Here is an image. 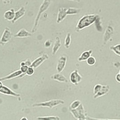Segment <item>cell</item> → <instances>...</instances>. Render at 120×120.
Masks as SVG:
<instances>
[{
  "label": "cell",
  "instance_id": "1",
  "mask_svg": "<svg viewBox=\"0 0 120 120\" xmlns=\"http://www.w3.org/2000/svg\"><path fill=\"white\" fill-rule=\"evenodd\" d=\"M99 16L97 14H89L83 16L80 18L76 26V31L79 32L85 29L94 23L95 20Z\"/></svg>",
  "mask_w": 120,
  "mask_h": 120
},
{
  "label": "cell",
  "instance_id": "2",
  "mask_svg": "<svg viewBox=\"0 0 120 120\" xmlns=\"http://www.w3.org/2000/svg\"><path fill=\"white\" fill-rule=\"evenodd\" d=\"M51 3V0H43L42 4L39 8L38 14L34 20V26L32 29L31 32L32 33H35L38 30L39 21L42 15L44 12L48 10Z\"/></svg>",
  "mask_w": 120,
  "mask_h": 120
},
{
  "label": "cell",
  "instance_id": "3",
  "mask_svg": "<svg viewBox=\"0 0 120 120\" xmlns=\"http://www.w3.org/2000/svg\"><path fill=\"white\" fill-rule=\"evenodd\" d=\"M65 101L64 100L55 99L50 100L47 101H44L42 102H38L32 105L33 108L34 107H42V108H47L52 109L54 107H57L60 105L64 104Z\"/></svg>",
  "mask_w": 120,
  "mask_h": 120
},
{
  "label": "cell",
  "instance_id": "4",
  "mask_svg": "<svg viewBox=\"0 0 120 120\" xmlns=\"http://www.w3.org/2000/svg\"><path fill=\"white\" fill-rule=\"evenodd\" d=\"M70 112L73 117L77 120H86L88 116L87 112L85 111L84 107L82 103L78 108L74 110H70Z\"/></svg>",
  "mask_w": 120,
  "mask_h": 120
},
{
  "label": "cell",
  "instance_id": "5",
  "mask_svg": "<svg viewBox=\"0 0 120 120\" xmlns=\"http://www.w3.org/2000/svg\"><path fill=\"white\" fill-rule=\"evenodd\" d=\"M12 37L11 30L9 27H6L3 31L0 38V44L2 46H5L7 43L10 42Z\"/></svg>",
  "mask_w": 120,
  "mask_h": 120
},
{
  "label": "cell",
  "instance_id": "6",
  "mask_svg": "<svg viewBox=\"0 0 120 120\" xmlns=\"http://www.w3.org/2000/svg\"><path fill=\"white\" fill-rule=\"evenodd\" d=\"M48 58L49 56L48 54L43 53L32 62V64L30 66L34 69H37L40 66L44 61L48 59Z\"/></svg>",
  "mask_w": 120,
  "mask_h": 120
},
{
  "label": "cell",
  "instance_id": "7",
  "mask_svg": "<svg viewBox=\"0 0 120 120\" xmlns=\"http://www.w3.org/2000/svg\"><path fill=\"white\" fill-rule=\"evenodd\" d=\"M82 79V76L79 74L77 70L73 71L70 75V81L75 85H77L81 82Z\"/></svg>",
  "mask_w": 120,
  "mask_h": 120
},
{
  "label": "cell",
  "instance_id": "8",
  "mask_svg": "<svg viewBox=\"0 0 120 120\" xmlns=\"http://www.w3.org/2000/svg\"><path fill=\"white\" fill-rule=\"evenodd\" d=\"M67 57L65 56H60L58 60L56 69L58 73H61L63 71L66 66L67 62Z\"/></svg>",
  "mask_w": 120,
  "mask_h": 120
},
{
  "label": "cell",
  "instance_id": "9",
  "mask_svg": "<svg viewBox=\"0 0 120 120\" xmlns=\"http://www.w3.org/2000/svg\"><path fill=\"white\" fill-rule=\"evenodd\" d=\"M0 94L8 96L15 97L16 98H19L20 97V94L14 92L5 85H3L2 88L0 90Z\"/></svg>",
  "mask_w": 120,
  "mask_h": 120
},
{
  "label": "cell",
  "instance_id": "10",
  "mask_svg": "<svg viewBox=\"0 0 120 120\" xmlns=\"http://www.w3.org/2000/svg\"><path fill=\"white\" fill-rule=\"evenodd\" d=\"M113 28L111 25H108V26L107 27L106 30L105 31L103 36V42L105 44L106 43L110 40L111 37L113 34Z\"/></svg>",
  "mask_w": 120,
  "mask_h": 120
},
{
  "label": "cell",
  "instance_id": "11",
  "mask_svg": "<svg viewBox=\"0 0 120 120\" xmlns=\"http://www.w3.org/2000/svg\"><path fill=\"white\" fill-rule=\"evenodd\" d=\"M23 74H22V73L20 71V70H18L15 71L14 72L10 73L9 75H7L6 76L0 78V81L2 82V81H6V80L12 79L14 78H17L18 77H20Z\"/></svg>",
  "mask_w": 120,
  "mask_h": 120
},
{
  "label": "cell",
  "instance_id": "12",
  "mask_svg": "<svg viewBox=\"0 0 120 120\" xmlns=\"http://www.w3.org/2000/svg\"><path fill=\"white\" fill-rule=\"evenodd\" d=\"M67 9V8L65 7H60L59 9L56 18V23L57 24L60 23L66 18L67 15L66 13Z\"/></svg>",
  "mask_w": 120,
  "mask_h": 120
},
{
  "label": "cell",
  "instance_id": "13",
  "mask_svg": "<svg viewBox=\"0 0 120 120\" xmlns=\"http://www.w3.org/2000/svg\"><path fill=\"white\" fill-rule=\"evenodd\" d=\"M51 79L54 80L55 81H57L60 83H68V80L67 78L60 73H56L51 77Z\"/></svg>",
  "mask_w": 120,
  "mask_h": 120
},
{
  "label": "cell",
  "instance_id": "14",
  "mask_svg": "<svg viewBox=\"0 0 120 120\" xmlns=\"http://www.w3.org/2000/svg\"><path fill=\"white\" fill-rule=\"evenodd\" d=\"M26 9L24 6L20 8L17 11L15 12V16L14 19L11 21L12 24H15L19 19L22 18L25 14Z\"/></svg>",
  "mask_w": 120,
  "mask_h": 120
},
{
  "label": "cell",
  "instance_id": "15",
  "mask_svg": "<svg viewBox=\"0 0 120 120\" xmlns=\"http://www.w3.org/2000/svg\"><path fill=\"white\" fill-rule=\"evenodd\" d=\"M110 91V86L108 85H102L101 90L95 95H94V98L97 99L100 97L104 96L108 94Z\"/></svg>",
  "mask_w": 120,
  "mask_h": 120
},
{
  "label": "cell",
  "instance_id": "16",
  "mask_svg": "<svg viewBox=\"0 0 120 120\" xmlns=\"http://www.w3.org/2000/svg\"><path fill=\"white\" fill-rule=\"evenodd\" d=\"M32 33L24 29H21L14 35V37L16 38H26L32 36Z\"/></svg>",
  "mask_w": 120,
  "mask_h": 120
},
{
  "label": "cell",
  "instance_id": "17",
  "mask_svg": "<svg viewBox=\"0 0 120 120\" xmlns=\"http://www.w3.org/2000/svg\"><path fill=\"white\" fill-rule=\"evenodd\" d=\"M15 11L14 9H11L6 11L3 14L4 19L8 21H12L15 16Z\"/></svg>",
  "mask_w": 120,
  "mask_h": 120
},
{
  "label": "cell",
  "instance_id": "18",
  "mask_svg": "<svg viewBox=\"0 0 120 120\" xmlns=\"http://www.w3.org/2000/svg\"><path fill=\"white\" fill-rule=\"evenodd\" d=\"M93 53L92 50H88L84 51L79 56L77 60L79 62L86 61Z\"/></svg>",
  "mask_w": 120,
  "mask_h": 120
},
{
  "label": "cell",
  "instance_id": "19",
  "mask_svg": "<svg viewBox=\"0 0 120 120\" xmlns=\"http://www.w3.org/2000/svg\"><path fill=\"white\" fill-rule=\"evenodd\" d=\"M61 46V43L60 37H56L55 41L52 48V55H54L56 54Z\"/></svg>",
  "mask_w": 120,
  "mask_h": 120
},
{
  "label": "cell",
  "instance_id": "20",
  "mask_svg": "<svg viewBox=\"0 0 120 120\" xmlns=\"http://www.w3.org/2000/svg\"><path fill=\"white\" fill-rule=\"evenodd\" d=\"M81 12V9L79 8H76L74 7H70L67 9V15H78Z\"/></svg>",
  "mask_w": 120,
  "mask_h": 120
},
{
  "label": "cell",
  "instance_id": "21",
  "mask_svg": "<svg viewBox=\"0 0 120 120\" xmlns=\"http://www.w3.org/2000/svg\"><path fill=\"white\" fill-rule=\"evenodd\" d=\"M37 120H60V118L57 116H38L37 118Z\"/></svg>",
  "mask_w": 120,
  "mask_h": 120
},
{
  "label": "cell",
  "instance_id": "22",
  "mask_svg": "<svg viewBox=\"0 0 120 120\" xmlns=\"http://www.w3.org/2000/svg\"><path fill=\"white\" fill-rule=\"evenodd\" d=\"M95 27L97 30L99 32H101L102 31V22L101 21V18L98 16L95 22Z\"/></svg>",
  "mask_w": 120,
  "mask_h": 120
},
{
  "label": "cell",
  "instance_id": "23",
  "mask_svg": "<svg viewBox=\"0 0 120 120\" xmlns=\"http://www.w3.org/2000/svg\"><path fill=\"white\" fill-rule=\"evenodd\" d=\"M71 34L68 33L67 34L65 41H64V46L65 48L68 49L70 48L71 43Z\"/></svg>",
  "mask_w": 120,
  "mask_h": 120
},
{
  "label": "cell",
  "instance_id": "24",
  "mask_svg": "<svg viewBox=\"0 0 120 120\" xmlns=\"http://www.w3.org/2000/svg\"><path fill=\"white\" fill-rule=\"evenodd\" d=\"M81 104V102L79 100H75L73 101L70 105V107H69L70 110L75 109L78 108V107Z\"/></svg>",
  "mask_w": 120,
  "mask_h": 120
},
{
  "label": "cell",
  "instance_id": "25",
  "mask_svg": "<svg viewBox=\"0 0 120 120\" xmlns=\"http://www.w3.org/2000/svg\"><path fill=\"white\" fill-rule=\"evenodd\" d=\"M111 51H113L116 55L120 56V44H117L110 47Z\"/></svg>",
  "mask_w": 120,
  "mask_h": 120
},
{
  "label": "cell",
  "instance_id": "26",
  "mask_svg": "<svg viewBox=\"0 0 120 120\" xmlns=\"http://www.w3.org/2000/svg\"><path fill=\"white\" fill-rule=\"evenodd\" d=\"M96 59L93 56H90V57L86 60L87 64L90 66H93L96 63Z\"/></svg>",
  "mask_w": 120,
  "mask_h": 120
},
{
  "label": "cell",
  "instance_id": "27",
  "mask_svg": "<svg viewBox=\"0 0 120 120\" xmlns=\"http://www.w3.org/2000/svg\"><path fill=\"white\" fill-rule=\"evenodd\" d=\"M102 87V85L99 84H97L94 86V89H93V94L94 95L96 94L99 91L101 90V88Z\"/></svg>",
  "mask_w": 120,
  "mask_h": 120
},
{
  "label": "cell",
  "instance_id": "28",
  "mask_svg": "<svg viewBox=\"0 0 120 120\" xmlns=\"http://www.w3.org/2000/svg\"><path fill=\"white\" fill-rule=\"evenodd\" d=\"M34 69L31 66H29L27 71L26 72V75L28 76H31L34 75Z\"/></svg>",
  "mask_w": 120,
  "mask_h": 120
},
{
  "label": "cell",
  "instance_id": "29",
  "mask_svg": "<svg viewBox=\"0 0 120 120\" xmlns=\"http://www.w3.org/2000/svg\"><path fill=\"white\" fill-rule=\"evenodd\" d=\"M52 43V42L51 39H48V40H46L44 42L45 48H49L51 46Z\"/></svg>",
  "mask_w": 120,
  "mask_h": 120
},
{
  "label": "cell",
  "instance_id": "30",
  "mask_svg": "<svg viewBox=\"0 0 120 120\" xmlns=\"http://www.w3.org/2000/svg\"><path fill=\"white\" fill-rule=\"evenodd\" d=\"M28 68H29V66H27L26 65H24L23 66H20V68L19 70L22 72V74L26 75V72L27 71Z\"/></svg>",
  "mask_w": 120,
  "mask_h": 120
},
{
  "label": "cell",
  "instance_id": "31",
  "mask_svg": "<svg viewBox=\"0 0 120 120\" xmlns=\"http://www.w3.org/2000/svg\"><path fill=\"white\" fill-rule=\"evenodd\" d=\"M86 120H120V119H100L91 117L89 116H87Z\"/></svg>",
  "mask_w": 120,
  "mask_h": 120
},
{
  "label": "cell",
  "instance_id": "32",
  "mask_svg": "<svg viewBox=\"0 0 120 120\" xmlns=\"http://www.w3.org/2000/svg\"><path fill=\"white\" fill-rule=\"evenodd\" d=\"M24 62H25V65H26V66H28L29 67V66H31L32 62L31 61V60L30 59H28L25 60L24 61Z\"/></svg>",
  "mask_w": 120,
  "mask_h": 120
},
{
  "label": "cell",
  "instance_id": "33",
  "mask_svg": "<svg viewBox=\"0 0 120 120\" xmlns=\"http://www.w3.org/2000/svg\"><path fill=\"white\" fill-rule=\"evenodd\" d=\"M115 79L116 81H117L119 83H120V74L119 73L116 74L115 76Z\"/></svg>",
  "mask_w": 120,
  "mask_h": 120
},
{
  "label": "cell",
  "instance_id": "34",
  "mask_svg": "<svg viewBox=\"0 0 120 120\" xmlns=\"http://www.w3.org/2000/svg\"><path fill=\"white\" fill-rule=\"evenodd\" d=\"M114 67L117 68H120V62H116L113 63Z\"/></svg>",
  "mask_w": 120,
  "mask_h": 120
},
{
  "label": "cell",
  "instance_id": "35",
  "mask_svg": "<svg viewBox=\"0 0 120 120\" xmlns=\"http://www.w3.org/2000/svg\"><path fill=\"white\" fill-rule=\"evenodd\" d=\"M3 3L4 4H10L11 2V0H2Z\"/></svg>",
  "mask_w": 120,
  "mask_h": 120
},
{
  "label": "cell",
  "instance_id": "36",
  "mask_svg": "<svg viewBox=\"0 0 120 120\" xmlns=\"http://www.w3.org/2000/svg\"><path fill=\"white\" fill-rule=\"evenodd\" d=\"M20 120H28V119H27V118H26V117H22Z\"/></svg>",
  "mask_w": 120,
  "mask_h": 120
},
{
  "label": "cell",
  "instance_id": "37",
  "mask_svg": "<svg viewBox=\"0 0 120 120\" xmlns=\"http://www.w3.org/2000/svg\"><path fill=\"white\" fill-rule=\"evenodd\" d=\"M3 84H2V82L0 81V90L2 88V87H3Z\"/></svg>",
  "mask_w": 120,
  "mask_h": 120
},
{
  "label": "cell",
  "instance_id": "38",
  "mask_svg": "<svg viewBox=\"0 0 120 120\" xmlns=\"http://www.w3.org/2000/svg\"><path fill=\"white\" fill-rule=\"evenodd\" d=\"M70 0V1H75L77 2H79L80 1V0Z\"/></svg>",
  "mask_w": 120,
  "mask_h": 120
},
{
  "label": "cell",
  "instance_id": "39",
  "mask_svg": "<svg viewBox=\"0 0 120 120\" xmlns=\"http://www.w3.org/2000/svg\"><path fill=\"white\" fill-rule=\"evenodd\" d=\"M118 73H119V74H120V70H119V72H118Z\"/></svg>",
  "mask_w": 120,
  "mask_h": 120
},
{
  "label": "cell",
  "instance_id": "40",
  "mask_svg": "<svg viewBox=\"0 0 120 120\" xmlns=\"http://www.w3.org/2000/svg\"><path fill=\"white\" fill-rule=\"evenodd\" d=\"M77 120H82V119H78Z\"/></svg>",
  "mask_w": 120,
  "mask_h": 120
}]
</instances>
